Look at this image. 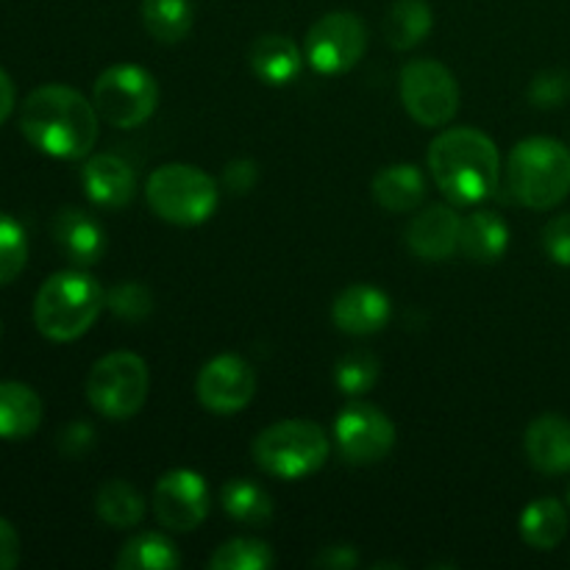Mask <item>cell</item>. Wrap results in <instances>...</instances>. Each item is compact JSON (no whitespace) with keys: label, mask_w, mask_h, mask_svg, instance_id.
<instances>
[{"label":"cell","mask_w":570,"mask_h":570,"mask_svg":"<svg viewBox=\"0 0 570 570\" xmlns=\"http://www.w3.org/2000/svg\"><path fill=\"white\" fill-rule=\"evenodd\" d=\"M98 109L65 83L33 89L20 109V131L53 159H87L98 142Z\"/></svg>","instance_id":"1"},{"label":"cell","mask_w":570,"mask_h":570,"mask_svg":"<svg viewBox=\"0 0 570 570\" xmlns=\"http://www.w3.org/2000/svg\"><path fill=\"white\" fill-rule=\"evenodd\" d=\"M429 170L451 204L476 206L499 189L501 156L479 128H449L429 148Z\"/></svg>","instance_id":"2"},{"label":"cell","mask_w":570,"mask_h":570,"mask_svg":"<svg viewBox=\"0 0 570 570\" xmlns=\"http://www.w3.org/2000/svg\"><path fill=\"white\" fill-rule=\"evenodd\" d=\"M106 306V289L89 273H53L33 301V323L53 343H72L95 326Z\"/></svg>","instance_id":"3"},{"label":"cell","mask_w":570,"mask_h":570,"mask_svg":"<svg viewBox=\"0 0 570 570\" xmlns=\"http://www.w3.org/2000/svg\"><path fill=\"white\" fill-rule=\"evenodd\" d=\"M504 184L515 204L554 209L570 193V150L551 137L523 139L507 159Z\"/></svg>","instance_id":"4"},{"label":"cell","mask_w":570,"mask_h":570,"mask_svg":"<svg viewBox=\"0 0 570 570\" xmlns=\"http://www.w3.org/2000/svg\"><path fill=\"white\" fill-rule=\"evenodd\" d=\"M145 198L161 220L173 226H200L220 200L217 181L193 165H161L145 184Z\"/></svg>","instance_id":"5"},{"label":"cell","mask_w":570,"mask_h":570,"mask_svg":"<svg viewBox=\"0 0 570 570\" xmlns=\"http://www.w3.org/2000/svg\"><path fill=\"white\" fill-rule=\"evenodd\" d=\"M328 434L312 421H278L254 440V462L276 479H301L321 471L328 460Z\"/></svg>","instance_id":"6"},{"label":"cell","mask_w":570,"mask_h":570,"mask_svg":"<svg viewBox=\"0 0 570 570\" xmlns=\"http://www.w3.org/2000/svg\"><path fill=\"white\" fill-rule=\"evenodd\" d=\"M150 373L142 356L115 351L92 365L87 376V399L95 412L109 421H128L148 401Z\"/></svg>","instance_id":"7"},{"label":"cell","mask_w":570,"mask_h":570,"mask_svg":"<svg viewBox=\"0 0 570 570\" xmlns=\"http://www.w3.org/2000/svg\"><path fill=\"white\" fill-rule=\"evenodd\" d=\"M92 104L100 120L115 128H137L148 120L159 104L156 78L145 67L115 65L95 81Z\"/></svg>","instance_id":"8"},{"label":"cell","mask_w":570,"mask_h":570,"mask_svg":"<svg viewBox=\"0 0 570 570\" xmlns=\"http://www.w3.org/2000/svg\"><path fill=\"white\" fill-rule=\"evenodd\" d=\"M401 104L415 122L440 128L460 111V83L454 72L434 59H412L399 81Z\"/></svg>","instance_id":"9"},{"label":"cell","mask_w":570,"mask_h":570,"mask_svg":"<svg viewBox=\"0 0 570 570\" xmlns=\"http://www.w3.org/2000/svg\"><path fill=\"white\" fill-rule=\"evenodd\" d=\"M367 50V26L351 11L323 14L306 31L304 56L323 76H343L354 70Z\"/></svg>","instance_id":"10"},{"label":"cell","mask_w":570,"mask_h":570,"mask_svg":"<svg viewBox=\"0 0 570 570\" xmlns=\"http://www.w3.org/2000/svg\"><path fill=\"white\" fill-rule=\"evenodd\" d=\"M334 445L351 465H373L395 445V423L373 404H348L334 421Z\"/></svg>","instance_id":"11"},{"label":"cell","mask_w":570,"mask_h":570,"mask_svg":"<svg viewBox=\"0 0 570 570\" xmlns=\"http://www.w3.org/2000/svg\"><path fill=\"white\" fill-rule=\"evenodd\" d=\"M212 507L209 488L200 473L178 468L165 473L154 488V515L170 532H193L206 521Z\"/></svg>","instance_id":"12"},{"label":"cell","mask_w":570,"mask_h":570,"mask_svg":"<svg viewBox=\"0 0 570 570\" xmlns=\"http://www.w3.org/2000/svg\"><path fill=\"white\" fill-rule=\"evenodd\" d=\"M256 393V373L243 356L223 354L206 362L195 382V395L215 415H234L245 410Z\"/></svg>","instance_id":"13"},{"label":"cell","mask_w":570,"mask_h":570,"mask_svg":"<svg viewBox=\"0 0 570 570\" xmlns=\"http://www.w3.org/2000/svg\"><path fill=\"white\" fill-rule=\"evenodd\" d=\"M56 248L65 254V259L76 267H92L106 254V232L89 212L78 206H65L56 212L50 223Z\"/></svg>","instance_id":"14"},{"label":"cell","mask_w":570,"mask_h":570,"mask_svg":"<svg viewBox=\"0 0 570 570\" xmlns=\"http://www.w3.org/2000/svg\"><path fill=\"white\" fill-rule=\"evenodd\" d=\"M460 234L462 217L456 215V209L434 204L412 217V223L406 226V245L421 259L443 262L460 250Z\"/></svg>","instance_id":"15"},{"label":"cell","mask_w":570,"mask_h":570,"mask_svg":"<svg viewBox=\"0 0 570 570\" xmlns=\"http://www.w3.org/2000/svg\"><path fill=\"white\" fill-rule=\"evenodd\" d=\"M390 317H393V304L382 289L371 287V284H351L332 304L334 326L354 337L382 332Z\"/></svg>","instance_id":"16"},{"label":"cell","mask_w":570,"mask_h":570,"mask_svg":"<svg viewBox=\"0 0 570 570\" xmlns=\"http://www.w3.org/2000/svg\"><path fill=\"white\" fill-rule=\"evenodd\" d=\"M83 193L100 209H122L134 200L137 178L131 165L115 154H95L81 167Z\"/></svg>","instance_id":"17"},{"label":"cell","mask_w":570,"mask_h":570,"mask_svg":"<svg viewBox=\"0 0 570 570\" xmlns=\"http://www.w3.org/2000/svg\"><path fill=\"white\" fill-rule=\"evenodd\" d=\"M527 456L532 468L549 476L570 471V421L562 415H540L527 429Z\"/></svg>","instance_id":"18"},{"label":"cell","mask_w":570,"mask_h":570,"mask_svg":"<svg viewBox=\"0 0 570 570\" xmlns=\"http://www.w3.org/2000/svg\"><path fill=\"white\" fill-rule=\"evenodd\" d=\"M304 59L298 45L284 33H265L250 48V70L259 81L271 87H287L304 70Z\"/></svg>","instance_id":"19"},{"label":"cell","mask_w":570,"mask_h":570,"mask_svg":"<svg viewBox=\"0 0 570 570\" xmlns=\"http://www.w3.org/2000/svg\"><path fill=\"white\" fill-rule=\"evenodd\" d=\"M510 248V226L495 212H473L462 217L460 250L479 265H493Z\"/></svg>","instance_id":"20"},{"label":"cell","mask_w":570,"mask_h":570,"mask_svg":"<svg viewBox=\"0 0 570 570\" xmlns=\"http://www.w3.org/2000/svg\"><path fill=\"white\" fill-rule=\"evenodd\" d=\"M373 200L387 212H415L426 198V178L415 165H387L371 184Z\"/></svg>","instance_id":"21"},{"label":"cell","mask_w":570,"mask_h":570,"mask_svg":"<svg viewBox=\"0 0 570 570\" xmlns=\"http://www.w3.org/2000/svg\"><path fill=\"white\" fill-rule=\"evenodd\" d=\"M42 423V399L22 382H0V440H26Z\"/></svg>","instance_id":"22"},{"label":"cell","mask_w":570,"mask_h":570,"mask_svg":"<svg viewBox=\"0 0 570 570\" xmlns=\"http://www.w3.org/2000/svg\"><path fill=\"white\" fill-rule=\"evenodd\" d=\"M432 22L426 0H395L384 14V39L393 50H412L429 37Z\"/></svg>","instance_id":"23"},{"label":"cell","mask_w":570,"mask_h":570,"mask_svg":"<svg viewBox=\"0 0 570 570\" xmlns=\"http://www.w3.org/2000/svg\"><path fill=\"white\" fill-rule=\"evenodd\" d=\"M568 512L557 499H538L523 510L521 538L538 551H551L566 540Z\"/></svg>","instance_id":"24"},{"label":"cell","mask_w":570,"mask_h":570,"mask_svg":"<svg viewBox=\"0 0 570 570\" xmlns=\"http://www.w3.org/2000/svg\"><path fill=\"white\" fill-rule=\"evenodd\" d=\"M220 504L228 518L250 529L265 527L273 518L271 495L250 479H228L220 490Z\"/></svg>","instance_id":"25"},{"label":"cell","mask_w":570,"mask_h":570,"mask_svg":"<svg viewBox=\"0 0 570 570\" xmlns=\"http://www.w3.org/2000/svg\"><path fill=\"white\" fill-rule=\"evenodd\" d=\"M142 22L156 42L176 45L193 31V3L189 0H142Z\"/></svg>","instance_id":"26"},{"label":"cell","mask_w":570,"mask_h":570,"mask_svg":"<svg viewBox=\"0 0 570 570\" xmlns=\"http://www.w3.org/2000/svg\"><path fill=\"white\" fill-rule=\"evenodd\" d=\"M95 510L100 521L115 529L139 527L145 518V499L122 479H111L95 495Z\"/></svg>","instance_id":"27"},{"label":"cell","mask_w":570,"mask_h":570,"mask_svg":"<svg viewBox=\"0 0 570 570\" xmlns=\"http://www.w3.org/2000/svg\"><path fill=\"white\" fill-rule=\"evenodd\" d=\"M181 566L176 546L156 532L134 534L117 554L120 570H173Z\"/></svg>","instance_id":"28"},{"label":"cell","mask_w":570,"mask_h":570,"mask_svg":"<svg viewBox=\"0 0 570 570\" xmlns=\"http://www.w3.org/2000/svg\"><path fill=\"white\" fill-rule=\"evenodd\" d=\"M273 566H276V557H273L271 546L250 538H237L217 546L209 560L212 570H267Z\"/></svg>","instance_id":"29"},{"label":"cell","mask_w":570,"mask_h":570,"mask_svg":"<svg viewBox=\"0 0 570 570\" xmlns=\"http://www.w3.org/2000/svg\"><path fill=\"white\" fill-rule=\"evenodd\" d=\"M379 382V360L371 351H351L334 367V384L345 395H362Z\"/></svg>","instance_id":"30"},{"label":"cell","mask_w":570,"mask_h":570,"mask_svg":"<svg viewBox=\"0 0 570 570\" xmlns=\"http://www.w3.org/2000/svg\"><path fill=\"white\" fill-rule=\"evenodd\" d=\"M28 262V237L14 217L0 212V287L14 282Z\"/></svg>","instance_id":"31"},{"label":"cell","mask_w":570,"mask_h":570,"mask_svg":"<svg viewBox=\"0 0 570 570\" xmlns=\"http://www.w3.org/2000/svg\"><path fill=\"white\" fill-rule=\"evenodd\" d=\"M106 306L122 321L139 323L154 312V295L142 282H120L106 293Z\"/></svg>","instance_id":"32"},{"label":"cell","mask_w":570,"mask_h":570,"mask_svg":"<svg viewBox=\"0 0 570 570\" xmlns=\"http://www.w3.org/2000/svg\"><path fill=\"white\" fill-rule=\"evenodd\" d=\"M570 98V78L562 70H543L529 83V100L538 109H557Z\"/></svg>","instance_id":"33"},{"label":"cell","mask_w":570,"mask_h":570,"mask_svg":"<svg viewBox=\"0 0 570 570\" xmlns=\"http://www.w3.org/2000/svg\"><path fill=\"white\" fill-rule=\"evenodd\" d=\"M543 248L551 262L570 267V212L568 215H557L554 220L546 223Z\"/></svg>","instance_id":"34"},{"label":"cell","mask_w":570,"mask_h":570,"mask_svg":"<svg viewBox=\"0 0 570 570\" xmlns=\"http://www.w3.org/2000/svg\"><path fill=\"white\" fill-rule=\"evenodd\" d=\"M259 181V167L250 159H234L228 161L223 170V187L234 195H248Z\"/></svg>","instance_id":"35"},{"label":"cell","mask_w":570,"mask_h":570,"mask_svg":"<svg viewBox=\"0 0 570 570\" xmlns=\"http://www.w3.org/2000/svg\"><path fill=\"white\" fill-rule=\"evenodd\" d=\"M95 443V429L89 423H70L65 432L59 434V449L65 451L67 456L78 460V456L87 454Z\"/></svg>","instance_id":"36"},{"label":"cell","mask_w":570,"mask_h":570,"mask_svg":"<svg viewBox=\"0 0 570 570\" xmlns=\"http://www.w3.org/2000/svg\"><path fill=\"white\" fill-rule=\"evenodd\" d=\"M315 566L326 570H351L360 566V557L351 546H328L315 557Z\"/></svg>","instance_id":"37"},{"label":"cell","mask_w":570,"mask_h":570,"mask_svg":"<svg viewBox=\"0 0 570 570\" xmlns=\"http://www.w3.org/2000/svg\"><path fill=\"white\" fill-rule=\"evenodd\" d=\"M20 562V538L6 518H0V570H14Z\"/></svg>","instance_id":"38"},{"label":"cell","mask_w":570,"mask_h":570,"mask_svg":"<svg viewBox=\"0 0 570 570\" xmlns=\"http://www.w3.org/2000/svg\"><path fill=\"white\" fill-rule=\"evenodd\" d=\"M11 109H14V83H11V78L6 76V70L0 67V126H3L6 117L11 115Z\"/></svg>","instance_id":"39"},{"label":"cell","mask_w":570,"mask_h":570,"mask_svg":"<svg viewBox=\"0 0 570 570\" xmlns=\"http://www.w3.org/2000/svg\"><path fill=\"white\" fill-rule=\"evenodd\" d=\"M568 504H570V490H568Z\"/></svg>","instance_id":"40"}]
</instances>
